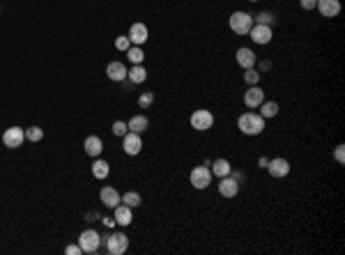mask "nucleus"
<instances>
[{"mask_svg": "<svg viewBox=\"0 0 345 255\" xmlns=\"http://www.w3.org/2000/svg\"><path fill=\"white\" fill-rule=\"evenodd\" d=\"M237 126H239L242 134H246V136H260L262 131H265V118H262L260 113L246 110V113L239 115Z\"/></svg>", "mask_w": 345, "mask_h": 255, "instance_id": "f257e3e1", "label": "nucleus"}, {"mask_svg": "<svg viewBox=\"0 0 345 255\" xmlns=\"http://www.w3.org/2000/svg\"><path fill=\"white\" fill-rule=\"evenodd\" d=\"M228 23H230V30L235 34H249V30L253 28V16L246 12H232Z\"/></svg>", "mask_w": 345, "mask_h": 255, "instance_id": "f03ea898", "label": "nucleus"}, {"mask_svg": "<svg viewBox=\"0 0 345 255\" xmlns=\"http://www.w3.org/2000/svg\"><path fill=\"white\" fill-rule=\"evenodd\" d=\"M212 170L207 168V166H196V168L191 170V175H189V182H191L193 188H198V191H205V188L212 184Z\"/></svg>", "mask_w": 345, "mask_h": 255, "instance_id": "7ed1b4c3", "label": "nucleus"}, {"mask_svg": "<svg viewBox=\"0 0 345 255\" xmlns=\"http://www.w3.org/2000/svg\"><path fill=\"white\" fill-rule=\"evenodd\" d=\"M129 248V239L125 232H113L106 237V250L111 255H125Z\"/></svg>", "mask_w": 345, "mask_h": 255, "instance_id": "20e7f679", "label": "nucleus"}, {"mask_svg": "<svg viewBox=\"0 0 345 255\" xmlns=\"http://www.w3.org/2000/svg\"><path fill=\"white\" fill-rule=\"evenodd\" d=\"M189 122H191V126L196 131H207L214 124V115H212V110H207V108H200V110H193Z\"/></svg>", "mask_w": 345, "mask_h": 255, "instance_id": "39448f33", "label": "nucleus"}, {"mask_svg": "<svg viewBox=\"0 0 345 255\" xmlns=\"http://www.w3.org/2000/svg\"><path fill=\"white\" fill-rule=\"evenodd\" d=\"M23 140H26V131H23L21 126H10V129H5V134H3V145L10 150L21 148Z\"/></svg>", "mask_w": 345, "mask_h": 255, "instance_id": "423d86ee", "label": "nucleus"}, {"mask_svg": "<svg viewBox=\"0 0 345 255\" xmlns=\"http://www.w3.org/2000/svg\"><path fill=\"white\" fill-rule=\"evenodd\" d=\"M249 37H251V42L253 44H269L272 42V37H274V30H272V26H260V23H253V28L249 30Z\"/></svg>", "mask_w": 345, "mask_h": 255, "instance_id": "0eeeda50", "label": "nucleus"}, {"mask_svg": "<svg viewBox=\"0 0 345 255\" xmlns=\"http://www.w3.org/2000/svg\"><path fill=\"white\" fill-rule=\"evenodd\" d=\"M99 242H102V237H99L95 230H85L79 237V246L83 253H97V250H99Z\"/></svg>", "mask_w": 345, "mask_h": 255, "instance_id": "6e6552de", "label": "nucleus"}, {"mask_svg": "<svg viewBox=\"0 0 345 255\" xmlns=\"http://www.w3.org/2000/svg\"><path fill=\"white\" fill-rule=\"evenodd\" d=\"M125 140H122V150H125V154H129V156H136L138 152L143 150V138L141 134H134V131H127Z\"/></svg>", "mask_w": 345, "mask_h": 255, "instance_id": "1a4fd4ad", "label": "nucleus"}, {"mask_svg": "<svg viewBox=\"0 0 345 255\" xmlns=\"http://www.w3.org/2000/svg\"><path fill=\"white\" fill-rule=\"evenodd\" d=\"M265 102V92L260 85H249V90L244 92V106L246 108H258Z\"/></svg>", "mask_w": 345, "mask_h": 255, "instance_id": "9d476101", "label": "nucleus"}, {"mask_svg": "<svg viewBox=\"0 0 345 255\" xmlns=\"http://www.w3.org/2000/svg\"><path fill=\"white\" fill-rule=\"evenodd\" d=\"M147 37H150V30H147V26L145 23H141V21H136L134 26H131V30H129V42L134 46H141V44H145L147 42Z\"/></svg>", "mask_w": 345, "mask_h": 255, "instance_id": "9b49d317", "label": "nucleus"}, {"mask_svg": "<svg viewBox=\"0 0 345 255\" xmlns=\"http://www.w3.org/2000/svg\"><path fill=\"white\" fill-rule=\"evenodd\" d=\"M219 193L223 196V198H235V196L239 193V182L235 180L232 175L221 177V182H219Z\"/></svg>", "mask_w": 345, "mask_h": 255, "instance_id": "f8f14e48", "label": "nucleus"}, {"mask_svg": "<svg viewBox=\"0 0 345 255\" xmlns=\"http://www.w3.org/2000/svg\"><path fill=\"white\" fill-rule=\"evenodd\" d=\"M267 170H269V175L272 177L281 180V177H285L290 172V164H288V159H283V156H278V159H269Z\"/></svg>", "mask_w": 345, "mask_h": 255, "instance_id": "ddd939ff", "label": "nucleus"}, {"mask_svg": "<svg viewBox=\"0 0 345 255\" xmlns=\"http://www.w3.org/2000/svg\"><path fill=\"white\" fill-rule=\"evenodd\" d=\"M315 7L324 18H334L338 16V12H340V0H317Z\"/></svg>", "mask_w": 345, "mask_h": 255, "instance_id": "4468645a", "label": "nucleus"}, {"mask_svg": "<svg viewBox=\"0 0 345 255\" xmlns=\"http://www.w3.org/2000/svg\"><path fill=\"white\" fill-rule=\"evenodd\" d=\"M235 60H237V64L242 69H251V67H255V62H258L255 53L251 51V48H246V46H242V48L235 53Z\"/></svg>", "mask_w": 345, "mask_h": 255, "instance_id": "2eb2a0df", "label": "nucleus"}, {"mask_svg": "<svg viewBox=\"0 0 345 255\" xmlns=\"http://www.w3.org/2000/svg\"><path fill=\"white\" fill-rule=\"evenodd\" d=\"M127 74H129V69L125 67V62H111L106 67V76L111 80H115V83H122V80H127Z\"/></svg>", "mask_w": 345, "mask_h": 255, "instance_id": "dca6fc26", "label": "nucleus"}, {"mask_svg": "<svg viewBox=\"0 0 345 255\" xmlns=\"http://www.w3.org/2000/svg\"><path fill=\"white\" fill-rule=\"evenodd\" d=\"M99 198H102V202L106 204V207H113V210L122 202V196H120L113 186H104L102 191H99Z\"/></svg>", "mask_w": 345, "mask_h": 255, "instance_id": "f3484780", "label": "nucleus"}, {"mask_svg": "<svg viewBox=\"0 0 345 255\" xmlns=\"http://www.w3.org/2000/svg\"><path fill=\"white\" fill-rule=\"evenodd\" d=\"M83 150H85L88 156H99L102 150H104L102 138H99V136H88V138H85V142H83Z\"/></svg>", "mask_w": 345, "mask_h": 255, "instance_id": "a211bd4d", "label": "nucleus"}, {"mask_svg": "<svg viewBox=\"0 0 345 255\" xmlns=\"http://www.w3.org/2000/svg\"><path fill=\"white\" fill-rule=\"evenodd\" d=\"M212 175H216L221 180V177H228L232 172V166H230V161L228 159H216V161H212Z\"/></svg>", "mask_w": 345, "mask_h": 255, "instance_id": "6ab92c4d", "label": "nucleus"}, {"mask_svg": "<svg viewBox=\"0 0 345 255\" xmlns=\"http://www.w3.org/2000/svg\"><path fill=\"white\" fill-rule=\"evenodd\" d=\"M113 218H115V223H120V226H129V223L134 221L131 207H127V204H118V207H115Z\"/></svg>", "mask_w": 345, "mask_h": 255, "instance_id": "aec40b11", "label": "nucleus"}, {"mask_svg": "<svg viewBox=\"0 0 345 255\" xmlns=\"http://www.w3.org/2000/svg\"><path fill=\"white\" fill-rule=\"evenodd\" d=\"M127 126H129V131H134V134H143V131H147V126H150V120H147L145 115H134Z\"/></svg>", "mask_w": 345, "mask_h": 255, "instance_id": "412c9836", "label": "nucleus"}, {"mask_svg": "<svg viewBox=\"0 0 345 255\" xmlns=\"http://www.w3.org/2000/svg\"><path fill=\"white\" fill-rule=\"evenodd\" d=\"M129 80L134 85H141V83H145V78H147V72L145 69H143V64H134V67L129 69Z\"/></svg>", "mask_w": 345, "mask_h": 255, "instance_id": "4be33fe9", "label": "nucleus"}, {"mask_svg": "<svg viewBox=\"0 0 345 255\" xmlns=\"http://www.w3.org/2000/svg\"><path fill=\"white\" fill-rule=\"evenodd\" d=\"M108 172H111V166H108L104 159H97L95 164H92V175H95L97 180H106Z\"/></svg>", "mask_w": 345, "mask_h": 255, "instance_id": "5701e85b", "label": "nucleus"}, {"mask_svg": "<svg viewBox=\"0 0 345 255\" xmlns=\"http://www.w3.org/2000/svg\"><path fill=\"white\" fill-rule=\"evenodd\" d=\"M258 108H260V115L265 120L267 118H276V113H278V104L276 102H262Z\"/></svg>", "mask_w": 345, "mask_h": 255, "instance_id": "b1692460", "label": "nucleus"}, {"mask_svg": "<svg viewBox=\"0 0 345 255\" xmlns=\"http://www.w3.org/2000/svg\"><path fill=\"white\" fill-rule=\"evenodd\" d=\"M141 193H136V191H129V193H125L122 196V202L127 204V207H131V210H136L138 204H141Z\"/></svg>", "mask_w": 345, "mask_h": 255, "instance_id": "393cba45", "label": "nucleus"}, {"mask_svg": "<svg viewBox=\"0 0 345 255\" xmlns=\"http://www.w3.org/2000/svg\"><path fill=\"white\" fill-rule=\"evenodd\" d=\"M127 56H129V62H134V64H141L143 60H145V53H143L141 46H129Z\"/></svg>", "mask_w": 345, "mask_h": 255, "instance_id": "a878e982", "label": "nucleus"}, {"mask_svg": "<svg viewBox=\"0 0 345 255\" xmlns=\"http://www.w3.org/2000/svg\"><path fill=\"white\" fill-rule=\"evenodd\" d=\"M23 131H26V140L30 142H40L44 138V129H40V126H30V129H23Z\"/></svg>", "mask_w": 345, "mask_h": 255, "instance_id": "bb28decb", "label": "nucleus"}, {"mask_svg": "<svg viewBox=\"0 0 345 255\" xmlns=\"http://www.w3.org/2000/svg\"><path fill=\"white\" fill-rule=\"evenodd\" d=\"M244 83L246 85H258L260 83V72H258V69H246V72H244Z\"/></svg>", "mask_w": 345, "mask_h": 255, "instance_id": "cd10ccee", "label": "nucleus"}, {"mask_svg": "<svg viewBox=\"0 0 345 255\" xmlns=\"http://www.w3.org/2000/svg\"><path fill=\"white\" fill-rule=\"evenodd\" d=\"M253 21H258L260 26H274L276 16H274L272 12H262V14H258V18H253Z\"/></svg>", "mask_w": 345, "mask_h": 255, "instance_id": "c85d7f7f", "label": "nucleus"}, {"mask_svg": "<svg viewBox=\"0 0 345 255\" xmlns=\"http://www.w3.org/2000/svg\"><path fill=\"white\" fill-rule=\"evenodd\" d=\"M129 46H131V42L127 34H120L118 40H115V48H118V51H129Z\"/></svg>", "mask_w": 345, "mask_h": 255, "instance_id": "c756f323", "label": "nucleus"}, {"mask_svg": "<svg viewBox=\"0 0 345 255\" xmlns=\"http://www.w3.org/2000/svg\"><path fill=\"white\" fill-rule=\"evenodd\" d=\"M152 102H154V94H152V92H143V94L138 96V106H141V108L152 106Z\"/></svg>", "mask_w": 345, "mask_h": 255, "instance_id": "7c9ffc66", "label": "nucleus"}, {"mask_svg": "<svg viewBox=\"0 0 345 255\" xmlns=\"http://www.w3.org/2000/svg\"><path fill=\"white\" fill-rule=\"evenodd\" d=\"M127 131H129V126H127V122H122V120H118V122H113V134H115V136H125Z\"/></svg>", "mask_w": 345, "mask_h": 255, "instance_id": "2f4dec72", "label": "nucleus"}, {"mask_svg": "<svg viewBox=\"0 0 345 255\" xmlns=\"http://www.w3.org/2000/svg\"><path fill=\"white\" fill-rule=\"evenodd\" d=\"M334 156H336V161H338V164H340V166H343V164H345V145H338V148H336Z\"/></svg>", "mask_w": 345, "mask_h": 255, "instance_id": "473e14b6", "label": "nucleus"}, {"mask_svg": "<svg viewBox=\"0 0 345 255\" xmlns=\"http://www.w3.org/2000/svg\"><path fill=\"white\" fill-rule=\"evenodd\" d=\"M65 253H67V255H81L83 250H81L79 244H72V246H67V248H65Z\"/></svg>", "mask_w": 345, "mask_h": 255, "instance_id": "72a5a7b5", "label": "nucleus"}, {"mask_svg": "<svg viewBox=\"0 0 345 255\" xmlns=\"http://www.w3.org/2000/svg\"><path fill=\"white\" fill-rule=\"evenodd\" d=\"M315 2H317V0H299L301 10H306V12H311L313 7H315Z\"/></svg>", "mask_w": 345, "mask_h": 255, "instance_id": "f704fd0d", "label": "nucleus"}, {"mask_svg": "<svg viewBox=\"0 0 345 255\" xmlns=\"http://www.w3.org/2000/svg\"><path fill=\"white\" fill-rule=\"evenodd\" d=\"M272 69V60H260L258 62V72H269Z\"/></svg>", "mask_w": 345, "mask_h": 255, "instance_id": "c9c22d12", "label": "nucleus"}, {"mask_svg": "<svg viewBox=\"0 0 345 255\" xmlns=\"http://www.w3.org/2000/svg\"><path fill=\"white\" fill-rule=\"evenodd\" d=\"M102 223H104L106 228H113V226H115V218H102Z\"/></svg>", "mask_w": 345, "mask_h": 255, "instance_id": "e433bc0d", "label": "nucleus"}, {"mask_svg": "<svg viewBox=\"0 0 345 255\" xmlns=\"http://www.w3.org/2000/svg\"><path fill=\"white\" fill-rule=\"evenodd\" d=\"M267 164H269V159H267V156H260V168H267Z\"/></svg>", "mask_w": 345, "mask_h": 255, "instance_id": "4c0bfd02", "label": "nucleus"}, {"mask_svg": "<svg viewBox=\"0 0 345 255\" xmlns=\"http://www.w3.org/2000/svg\"><path fill=\"white\" fill-rule=\"evenodd\" d=\"M249 2H258V0H249Z\"/></svg>", "mask_w": 345, "mask_h": 255, "instance_id": "58836bf2", "label": "nucleus"}]
</instances>
